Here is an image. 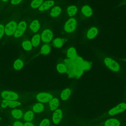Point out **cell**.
<instances>
[{
	"label": "cell",
	"mask_w": 126,
	"mask_h": 126,
	"mask_svg": "<svg viewBox=\"0 0 126 126\" xmlns=\"http://www.w3.org/2000/svg\"><path fill=\"white\" fill-rule=\"evenodd\" d=\"M64 64L67 68L66 73L70 78H80L85 70H89L91 63L78 55L73 59H65Z\"/></svg>",
	"instance_id": "obj_1"
},
{
	"label": "cell",
	"mask_w": 126,
	"mask_h": 126,
	"mask_svg": "<svg viewBox=\"0 0 126 126\" xmlns=\"http://www.w3.org/2000/svg\"><path fill=\"white\" fill-rule=\"evenodd\" d=\"M105 64L111 70L117 72L120 69V65L119 63L110 58H106L104 60Z\"/></svg>",
	"instance_id": "obj_2"
},
{
	"label": "cell",
	"mask_w": 126,
	"mask_h": 126,
	"mask_svg": "<svg viewBox=\"0 0 126 126\" xmlns=\"http://www.w3.org/2000/svg\"><path fill=\"white\" fill-rule=\"evenodd\" d=\"M17 27V24L15 21H11L5 25L4 32L6 35L11 36L14 34Z\"/></svg>",
	"instance_id": "obj_3"
},
{
	"label": "cell",
	"mask_w": 126,
	"mask_h": 126,
	"mask_svg": "<svg viewBox=\"0 0 126 126\" xmlns=\"http://www.w3.org/2000/svg\"><path fill=\"white\" fill-rule=\"evenodd\" d=\"M76 25V20L73 18H70L66 22L64 26V30L67 32H71L75 30Z\"/></svg>",
	"instance_id": "obj_4"
},
{
	"label": "cell",
	"mask_w": 126,
	"mask_h": 126,
	"mask_svg": "<svg viewBox=\"0 0 126 126\" xmlns=\"http://www.w3.org/2000/svg\"><path fill=\"white\" fill-rule=\"evenodd\" d=\"M1 96L5 100H16L19 96L15 92L9 91H4L1 93Z\"/></svg>",
	"instance_id": "obj_5"
},
{
	"label": "cell",
	"mask_w": 126,
	"mask_h": 126,
	"mask_svg": "<svg viewBox=\"0 0 126 126\" xmlns=\"http://www.w3.org/2000/svg\"><path fill=\"white\" fill-rule=\"evenodd\" d=\"M27 28V24L25 21H22L17 25V27L14 33L15 37H19L25 32Z\"/></svg>",
	"instance_id": "obj_6"
},
{
	"label": "cell",
	"mask_w": 126,
	"mask_h": 126,
	"mask_svg": "<svg viewBox=\"0 0 126 126\" xmlns=\"http://www.w3.org/2000/svg\"><path fill=\"white\" fill-rule=\"evenodd\" d=\"M53 98V96L47 93H41L36 95L37 100L41 103L49 102Z\"/></svg>",
	"instance_id": "obj_7"
},
{
	"label": "cell",
	"mask_w": 126,
	"mask_h": 126,
	"mask_svg": "<svg viewBox=\"0 0 126 126\" xmlns=\"http://www.w3.org/2000/svg\"><path fill=\"white\" fill-rule=\"evenodd\" d=\"M126 109V103L124 102L121 103L117 106L114 107L108 112V114L110 115H116L118 113L124 111Z\"/></svg>",
	"instance_id": "obj_8"
},
{
	"label": "cell",
	"mask_w": 126,
	"mask_h": 126,
	"mask_svg": "<svg viewBox=\"0 0 126 126\" xmlns=\"http://www.w3.org/2000/svg\"><path fill=\"white\" fill-rule=\"evenodd\" d=\"M53 37L52 32L49 29H46L42 32L41 36V40L45 43H48L51 41Z\"/></svg>",
	"instance_id": "obj_9"
},
{
	"label": "cell",
	"mask_w": 126,
	"mask_h": 126,
	"mask_svg": "<svg viewBox=\"0 0 126 126\" xmlns=\"http://www.w3.org/2000/svg\"><path fill=\"white\" fill-rule=\"evenodd\" d=\"M63 117V112L62 110L60 109H57L55 110L53 116H52V120L53 123L55 124H59Z\"/></svg>",
	"instance_id": "obj_10"
},
{
	"label": "cell",
	"mask_w": 126,
	"mask_h": 126,
	"mask_svg": "<svg viewBox=\"0 0 126 126\" xmlns=\"http://www.w3.org/2000/svg\"><path fill=\"white\" fill-rule=\"evenodd\" d=\"M20 105H21V103L16 100H7L4 99L2 101V102L1 105L2 108H5L7 106H9V107L11 108H14L18 106H19Z\"/></svg>",
	"instance_id": "obj_11"
},
{
	"label": "cell",
	"mask_w": 126,
	"mask_h": 126,
	"mask_svg": "<svg viewBox=\"0 0 126 126\" xmlns=\"http://www.w3.org/2000/svg\"><path fill=\"white\" fill-rule=\"evenodd\" d=\"M98 33V29L95 27H92L87 32V37L88 38L91 39L95 37Z\"/></svg>",
	"instance_id": "obj_12"
},
{
	"label": "cell",
	"mask_w": 126,
	"mask_h": 126,
	"mask_svg": "<svg viewBox=\"0 0 126 126\" xmlns=\"http://www.w3.org/2000/svg\"><path fill=\"white\" fill-rule=\"evenodd\" d=\"M50 109L51 111H55L58 109L59 105V100L57 98H52L49 102Z\"/></svg>",
	"instance_id": "obj_13"
},
{
	"label": "cell",
	"mask_w": 126,
	"mask_h": 126,
	"mask_svg": "<svg viewBox=\"0 0 126 126\" xmlns=\"http://www.w3.org/2000/svg\"><path fill=\"white\" fill-rule=\"evenodd\" d=\"M54 1L53 0H48L42 3V4L39 7V10L40 11H44L52 6L54 4Z\"/></svg>",
	"instance_id": "obj_14"
},
{
	"label": "cell",
	"mask_w": 126,
	"mask_h": 126,
	"mask_svg": "<svg viewBox=\"0 0 126 126\" xmlns=\"http://www.w3.org/2000/svg\"><path fill=\"white\" fill-rule=\"evenodd\" d=\"M121 123L116 119H110L107 120L104 123V126H120Z\"/></svg>",
	"instance_id": "obj_15"
},
{
	"label": "cell",
	"mask_w": 126,
	"mask_h": 126,
	"mask_svg": "<svg viewBox=\"0 0 126 126\" xmlns=\"http://www.w3.org/2000/svg\"><path fill=\"white\" fill-rule=\"evenodd\" d=\"M39 28H40V24L38 21L37 20L33 21L31 23L30 26V28L31 30L33 32H37L39 29Z\"/></svg>",
	"instance_id": "obj_16"
},
{
	"label": "cell",
	"mask_w": 126,
	"mask_h": 126,
	"mask_svg": "<svg viewBox=\"0 0 126 126\" xmlns=\"http://www.w3.org/2000/svg\"><path fill=\"white\" fill-rule=\"evenodd\" d=\"M71 94V90L69 89H65L62 91L61 94V99L63 100H67Z\"/></svg>",
	"instance_id": "obj_17"
},
{
	"label": "cell",
	"mask_w": 126,
	"mask_h": 126,
	"mask_svg": "<svg viewBox=\"0 0 126 126\" xmlns=\"http://www.w3.org/2000/svg\"><path fill=\"white\" fill-rule=\"evenodd\" d=\"M82 12L83 14L89 17L92 15L93 13V11L91 8L88 5H85L82 8Z\"/></svg>",
	"instance_id": "obj_18"
},
{
	"label": "cell",
	"mask_w": 126,
	"mask_h": 126,
	"mask_svg": "<svg viewBox=\"0 0 126 126\" xmlns=\"http://www.w3.org/2000/svg\"><path fill=\"white\" fill-rule=\"evenodd\" d=\"M62 9L59 6H55L54 7L50 12V15L53 17H56L59 16L61 13Z\"/></svg>",
	"instance_id": "obj_19"
},
{
	"label": "cell",
	"mask_w": 126,
	"mask_h": 126,
	"mask_svg": "<svg viewBox=\"0 0 126 126\" xmlns=\"http://www.w3.org/2000/svg\"><path fill=\"white\" fill-rule=\"evenodd\" d=\"M44 107L43 104L39 102L35 104L32 107V110L33 112L35 113L41 112L44 110Z\"/></svg>",
	"instance_id": "obj_20"
},
{
	"label": "cell",
	"mask_w": 126,
	"mask_h": 126,
	"mask_svg": "<svg viewBox=\"0 0 126 126\" xmlns=\"http://www.w3.org/2000/svg\"><path fill=\"white\" fill-rule=\"evenodd\" d=\"M77 56L76 51L73 47L69 48L67 52V56L68 59H73Z\"/></svg>",
	"instance_id": "obj_21"
},
{
	"label": "cell",
	"mask_w": 126,
	"mask_h": 126,
	"mask_svg": "<svg viewBox=\"0 0 126 126\" xmlns=\"http://www.w3.org/2000/svg\"><path fill=\"white\" fill-rule=\"evenodd\" d=\"M33 113L32 111L26 112L24 115V120L26 122H31L33 119Z\"/></svg>",
	"instance_id": "obj_22"
},
{
	"label": "cell",
	"mask_w": 126,
	"mask_h": 126,
	"mask_svg": "<svg viewBox=\"0 0 126 126\" xmlns=\"http://www.w3.org/2000/svg\"><path fill=\"white\" fill-rule=\"evenodd\" d=\"M11 114L12 117H13L14 118L19 119L22 118L23 116V112L21 110L19 109H14L11 112Z\"/></svg>",
	"instance_id": "obj_23"
},
{
	"label": "cell",
	"mask_w": 126,
	"mask_h": 126,
	"mask_svg": "<svg viewBox=\"0 0 126 126\" xmlns=\"http://www.w3.org/2000/svg\"><path fill=\"white\" fill-rule=\"evenodd\" d=\"M40 35L38 34H35L32 39V44L33 46L35 47L39 45L40 41Z\"/></svg>",
	"instance_id": "obj_24"
},
{
	"label": "cell",
	"mask_w": 126,
	"mask_h": 126,
	"mask_svg": "<svg viewBox=\"0 0 126 126\" xmlns=\"http://www.w3.org/2000/svg\"><path fill=\"white\" fill-rule=\"evenodd\" d=\"M67 11L69 16H73L77 13V8L74 5H70L67 7Z\"/></svg>",
	"instance_id": "obj_25"
},
{
	"label": "cell",
	"mask_w": 126,
	"mask_h": 126,
	"mask_svg": "<svg viewBox=\"0 0 126 126\" xmlns=\"http://www.w3.org/2000/svg\"><path fill=\"white\" fill-rule=\"evenodd\" d=\"M57 70L61 73H66L67 68L64 63H59L57 65Z\"/></svg>",
	"instance_id": "obj_26"
},
{
	"label": "cell",
	"mask_w": 126,
	"mask_h": 126,
	"mask_svg": "<svg viewBox=\"0 0 126 126\" xmlns=\"http://www.w3.org/2000/svg\"><path fill=\"white\" fill-rule=\"evenodd\" d=\"M23 65H24V63L23 61L20 59H17L14 62L13 66L15 69L20 70L23 67Z\"/></svg>",
	"instance_id": "obj_27"
},
{
	"label": "cell",
	"mask_w": 126,
	"mask_h": 126,
	"mask_svg": "<svg viewBox=\"0 0 126 126\" xmlns=\"http://www.w3.org/2000/svg\"><path fill=\"white\" fill-rule=\"evenodd\" d=\"M32 44L31 41L26 40L22 43V46L24 49L26 51H30L32 48Z\"/></svg>",
	"instance_id": "obj_28"
},
{
	"label": "cell",
	"mask_w": 126,
	"mask_h": 126,
	"mask_svg": "<svg viewBox=\"0 0 126 126\" xmlns=\"http://www.w3.org/2000/svg\"><path fill=\"white\" fill-rule=\"evenodd\" d=\"M43 0H33L31 2V7L33 8H36L39 7L42 4Z\"/></svg>",
	"instance_id": "obj_29"
},
{
	"label": "cell",
	"mask_w": 126,
	"mask_h": 126,
	"mask_svg": "<svg viewBox=\"0 0 126 126\" xmlns=\"http://www.w3.org/2000/svg\"><path fill=\"white\" fill-rule=\"evenodd\" d=\"M64 43V40L60 38H57L55 39L53 41V44L57 47H61L63 45Z\"/></svg>",
	"instance_id": "obj_30"
},
{
	"label": "cell",
	"mask_w": 126,
	"mask_h": 126,
	"mask_svg": "<svg viewBox=\"0 0 126 126\" xmlns=\"http://www.w3.org/2000/svg\"><path fill=\"white\" fill-rule=\"evenodd\" d=\"M51 48L49 45H44L42 46L41 49V52L42 54L47 55L50 52Z\"/></svg>",
	"instance_id": "obj_31"
},
{
	"label": "cell",
	"mask_w": 126,
	"mask_h": 126,
	"mask_svg": "<svg viewBox=\"0 0 126 126\" xmlns=\"http://www.w3.org/2000/svg\"><path fill=\"white\" fill-rule=\"evenodd\" d=\"M39 126H50V121L48 119H43L41 122Z\"/></svg>",
	"instance_id": "obj_32"
},
{
	"label": "cell",
	"mask_w": 126,
	"mask_h": 126,
	"mask_svg": "<svg viewBox=\"0 0 126 126\" xmlns=\"http://www.w3.org/2000/svg\"><path fill=\"white\" fill-rule=\"evenodd\" d=\"M4 26L0 24V39L2 37L4 34Z\"/></svg>",
	"instance_id": "obj_33"
},
{
	"label": "cell",
	"mask_w": 126,
	"mask_h": 126,
	"mask_svg": "<svg viewBox=\"0 0 126 126\" xmlns=\"http://www.w3.org/2000/svg\"><path fill=\"white\" fill-rule=\"evenodd\" d=\"M22 1V0H11V3L12 4L16 5V4H18Z\"/></svg>",
	"instance_id": "obj_34"
},
{
	"label": "cell",
	"mask_w": 126,
	"mask_h": 126,
	"mask_svg": "<svg viewBox=\"0 0 126 126\" xmlns=\"http://www.w3.org/2000/svg\"><path fill=\"white\" fill-rule=\"evenodd\" d=\"M13 126H24V124L20 121H16L14 123Z\"/></svg>",
	"instance_id": "obj_35"
},
{
	"label": "cell",
	"mask_w": 126,
	"mask_h": 126,
	"mask_svg": "<svg viewBox=\"0 0 126 126\" xmlns=\"http://www.w3.org/2000/svg\"><path fill=\"white\" fill-rule=\"evenodd\" d=\"M24 126H34L32 123L29 122H27L24 123Z\"/></svg>",
	"instance_id": "obj_36"
},
{
	"label": "cell",
	"mask_w": 126,
	"mask_h": 126,
	"mask_svg": "<svg viewBox=\"0 0 126 126\" xmlns=\"http://www.w3.org/2000/svg\"><path fill=\"white\" fill-rule=\"evenodd\" d=\"M3 1H4V2H5V1H7L8 0H2Z\"/></svg>",
	"instance_id": "obj_37"
},
{
	"label": "cell",
	"mask_w": 126,
	"mask_h": 126,
	"mask_svg": "<svg viewBox=\"0 0 126 126\" xmlns=\"http://www.w3.org/2000/svg\"></svg>",
	"instance_id": "obj_38"
}]
</instances>
